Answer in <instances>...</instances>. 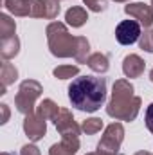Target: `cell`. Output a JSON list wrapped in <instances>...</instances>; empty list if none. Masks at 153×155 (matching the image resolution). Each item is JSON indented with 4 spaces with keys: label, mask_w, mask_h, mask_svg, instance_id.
<instances>
[{
    "label": "cell",
    "mask_w": 153,
    "mask_h": 155,
    "mask_svg": "<svg viewBox=\"0 0 153 155\" xmlns=\"http://www.w3.org/2000/svg\"><path fill=\"white\" fill-rule=\"evenodd\" d=\"M69 99L81 112H96L106 101V78L79 76L69 85Z\"/></svg>",
    "instance_id": "1"
},
{
    "label": "cell",
    "mask_w": 153,
    "mask_h": 155,
    "mask_svg": "<svg viewBox=\"0 0 153 155\" xmlns=\"http://www.w3.org/2000/svg\"><path fill=\"white\" fill-rule=\"evenodd\" d=\"M135 88L128 79H117L112 87V97L106 105V114L117 121H135L142 99L133 94Z\"/></svg>",
    "instance_id": "2"
},
{
    "label": "cell",
    "mask_w": 153,
    "mask_h": 155,
    "mask_svg": "<svg viewBox=\"0 0 153 155\" xmlns=\"http://www.w3.org/2000/svg\"><path fill=\"white\" fill-rule=\"evenodd\" d=\"M49 51L56 58H76L79 36H72L65 24L61 22H50L45 29Z\"/></svg>",
    "instance_id": "3"
},
{
    "label": "cell",
    "mask_w": 153,
    "mask_h": 155,
    "mask_svg": "<svg viewBox=\"0 0 153 155\" xmlns=\"http://www.w3.org/2000/svg\"><path fill=\"white\" fill-rule=\"evenodd\" d=\"M41 92H43V87H41L40 81H36V79L22 81L20 87H18V92L15 96L16 110L24 116L34 114V105H36V99L41 96Z\"/></svg>",
    "instance_id": "4"
},
{
    "label": "cell",
    "mask_w": 153,
    "mask_h": 155,
    "mask_svg": "<svg viewBox=\"0 0 153 155\" xmlns=\"http://www.w3.org/2000/svg\"><path fill=\"white\" fill-rule=\"evenodd\" d=\"M124 141V126L121 123H112L105 128L101 141L97 143V155H117Z\"/></svg>",
    "instance_id": "5"
},
{
    "label": "cell",
    "mask_w": 153,
    "mask_h": 155,
    "mask_svg": "<svg viewBox=\"0 0 153 155\" xmlns=\"http://www.w3.org/2000/svg\"><path fill=\"white\" fill-rule=\"evenodd\" d=\"M52 123H54L56 130L60 132L61 139H79V134L83 132L69 108H61Z\"/></svg>",
    "instance_id": "6"
},
{
    "label": "cell",
    "mask_w": 153,
    "mask_h": 155,
    "mask_svg": "<svg viewBox=\"0 0 153 155\" xmlns=\"http://www.w3.org/2000/svg\"><path fill=\"white\" fill-rule=\"evenodd\" d=\"M141 24L137 20H122L115 27V40L121 45H132L141 38Z\"/></svg>",
    "instance_id": "7"
},
{
    "label": "cell",
    "mask_w": 153,
    "mask_h": 155,
    "mask_svg": "<svg viewBox=\"0 0 153 155\" xmlns=\"http://www.w3.org/2000/svg\"><path fill=\"white\" fill-rule=\"evenodd\" d=\"M33 18L54 20L60 15V0H29Z\"/></svg>",
    "instance_id": "8"
},
{
    "label": "cell",
    "mask_w": 153,
    "mask_h": 155,
    "mask_svg": "<svg viewBox=\"0 0 153 155\" xmlns=\"http://www.w3.org/2000/svg\"><path fill=\"white\" fill-rule=\"evenodd\" d=\"M24 132L29 137V141L38 143L47 134V121L43 117H40L38 114H29L24 119Z\"/></svg>",
    "instance_id": "9"
},
{
    "label": "cell",
    "mask_w": 153,
    "mask_h": 155,
    "mask_svg": "<svg viewBox=\"0 0 153 155\" xmlns=\"http://www.w3.org/2000/svg\"><path fill=\"white\" fill-rule=\"evenodd\" d=\"M124 13L128 16H132L133 20H137L144 27L153 25V7L144 4V2H133V4L124 5Z\"/></svg>",
    "instance_id": "10"
},
{
    "label": "cell",
    "mask_w": 153,
    "mask_h": 155,
    "mask_svg": "<svg viewBox=\"0 0 153 155\" xmlns=\"http://www.w3.org/2000/svg\"><path fill=\"white\" fill-rule=\"evenodd\" d=\"M146 63L139 54H128L122 60V72L126 78H141L144 74Z\"/></svg>",
    "instance_id": "11"
},
{
    "label": "cell",
    "mask_w": 153,
    "mask_h": 155,
    "mask_svg": "<svg viewBox=\"0 0 153 155\" xmlns=\"http://www.w3.org/2000/svg\"><path fill=\"white\" fill-rule=\"evenodd\" d=\"M79 150V139H61L49 148V155H76Z\"/></svg>",
    "instance_id": "12"
},
{
    "label": "cell",
    "mask_w": 153,
    "mask_h": 155,
    "mask_svg": "<svg viewBox=\"0 0 153 155\" xmlns=\"http://www.w3.org/2000/svg\"><path fill=\"white\" fill-rule=\"evenodd\" d=\"M16 79H18V69H16L13 63L4 61V63H2V69H0V83H2L0 94H5V88H7L9 85H13Z\"/></svg>",
    "instance_id": "13"
},
{
    "label": "cell",
    "mask_w": 153,
    "mask_h": 155,
    "mask_svg": "<svg viewBox=\"0 0 153 155\" xmlns=\"http://www.w3.org/2000/svg\"><path fill=\"white\" fill-rule=\"evenodd\" d=\"M20 52V40L18 36H9V38H2L0 41V56L2 60H11Z\"/></svg>",
    "instance_id": "14"
},
{
    "label": "cell",
    "mask_w": 153,
    "mask_h": 155,
    "mask_svg": "<svg viewBox=\"0 0 153 155\" xmlns=\"http://www.w3.org/2000/svg\"><path fill=\"white\" fill-rule=\"evenodd\" d=\"M86 65H88L90 71H94V72H97V74H105V72L110 69V60H108V56L103 54V52H94V54L88 56Z\"/></svg>",
    "instance_id": "15"
},
{
    "label": "cell",
    "mask_w": 153,
    "mask_h": 155,
    "mask_svg": "<svg viewBox=\"0 0 153 155\" xmlns=\"http://www.w3.org/2000/svg\"><path fill=\"white\" fill-rule=\"evenodd\" d=\"M65 20H67V24H69L70 27H81V25H85L86 20H88L86 9L81 7V5H74V7H70V9L65 13Z\"/></svg>",
    "instance_id": "16"
},
{
    "label": "cell",
    "mask_w": 153,
    "mask_h": 155,
    "mask_svg": "<svg viewBox=\"0 0 153 155\" xmlns=\"http://www.w3.org/2000/svg\"><path fill=\"white\" fill-rule=\"evenodd\" d=\"M4 5L15 16H29L31 15V4H29V0H4Z\"/></svg>",
    "instance_id": "17"
},
{
    "label": "cell",
    "mask_w": 153,
    "mask_h": 155,
    "mask_svg": "<svg viewBox=\"0 0 153 155\" xmlns=\"http://www.w3.org/2000/svg\"><path fill=\"white\" fill-rule=\"evenodd\" d=\"M60 110H61V108H60L52 99H43V101L38 105L36 114H38L40 117H43L45 121H54L56 116L60 114Z\"/></svg>",
    "instance_id": "18"
},
{
    "label": "cell",
    "mask_w": 153,
    "mask_h": 155,
    "mask_svg": "<svg viewBox=\"0 0 153 155\" xmlns=\"http://www.w3.org/2000/svg\"><path fill=\"white\" fill-rule=\"evenodd\" d=\"M15 33H16V24H15V20H13L9 15L2 13V15H0V38L15 36Z\"/></svg>",
    "instance_id": "19"
},
{
    "label": "cell",
    "mask_w": 153,
    "mask_h": 155,
    "mask_svg": "<svg viewBox=\"0 0 153 155\" xmlns=\"http://www.w3.org/2000/svg\"><path fill=\"white\" fill-rule=\"evenodd\" d=\"M52 74L58 79H70L79 74V67L77 65H60L52 71Z\"/></svg>",
    "instance_id": "20"
},
{
    "label": "cell",
    "mask_w": 153,
    "mask_h": 155,
    "mask_svg": "<svg viewBox=\"0 0 153 155\" xmlns=\"http://www.w3.org/2000/svg\"><path fill=\"white\" fill-rule=\"evenodd\" d=\"M101 128H103V121H101L99 117H88V119H85L83 124H81V130H83L86 135H96V134L101 132Z\"/></svg>",
    "instance_id": "21"
},
{
    "label": "cell",
    "mask_w": 153,
    "mask_h": 155,
    "mask_svg": "<svg viewBox=\"0 0 153 155\" xmlns=\"http://www.w3.org/2000/svg\"><path fill=\"white\" fill-rule=\"evenodd\" d=\"M139 47L146 52H153V29H146L141 38H139Z\"/></svg>",
    "instance_id": "22"
},
{
    "label": "cell",
    "mask_w": 153,
    "mask_h": 155,
    "mask_svg": "<svg viewBox=\"0 0 153 155\" xmlns=\"http://www.w3.org/2000/svg\"><path fill=\"white\" fill-rule=\"evenodd\" d=\"M83 2H85L86 9H90L94 13H103L108 7V2L106 0H83Z\"/></svg>",
    "instance_id": "23"
},
{
    "label": "cell",
    "mask_w": 153,
    "mask_h": 155,
    "mask_svg": "<svg viewBox=\"0 0 153 155\" xmlns=\"http://www.w3.org/2000/svg\"><path fill=\"white\" fill-rule=\"evenodd\" d=\"M144 121H146V128L150 130V134L153 135V103L146 108V116H144Z\"/></svg>",
    "instance_id": "24"
},
{
    "label": "cell",
    "mask_w": 153,
    "mask_h": 155,
    "mask_svg": "<svg viewBox=\"0 0 153 155\" xmlns=\"http://www.w3.org/2000/svg\"><path fill=\"white\" fill-rule=\"evenodd\" d=\"M20 155H41V153H40V148L36 144H25L20 150Z\"/></svg>",
    "instance_id": "25"
},
{
    "label": "cell",
    "mask_w": 153,
    "mask_h": 155,
    "mask_svg": "<svg viewBox=\"0 0 153 155\" xmlns=\"http://www.w3.org/2000/svg\"><path fill=\"white\" fill-rule=\"evenodd\" d=\"M0 108H2V121H0V123H2V124H5V123H7V119H9V108H7V105H5V103H2V105H0Z\"/></svg>",
    "instance_id": "26"
},
{
    "label": "cell",
    "mask_w": 153,
    "mask_h": 155,
    "mask_svg": "<svg viewBox=\"0 0 153 155\" xmlns=\"http://www.w3.org/2000/svg\"><path fill=\"white\" fill-rule=\"evenodd\" d=\"M133 155H153V153H150V152H144V150H141V152H137V153H133Z\"/></svg>",
    "instance_id": "27"
},
{
    "label": "cell",
    "mask_w": 153,
    "mask_h": 155,
    "mask_svg": "<svg viewBox=\"0 0 153 155\" xmlns=\"http://www.w3.org/2000/svg\"><path fill=\"white\" fill-rule=\"evenodd\" d=\"M150 81H151V83H153V69H151V71H150Z\"/></svg>",
    "instance_id": "28"
},
{
    "label": "cell",
    "mask_w": 153,
    "mask_h": 155,
    "mask_svg": "<svg viewBox=\"0 0 153 155\" xmlns=\"http://www.w3.org/2000/svg\"><path fill=\"white\" fill-rule=\"evenodd\" d=\"M2 155H13V153H9V152H2Z\"/></svg>",
    "instance_id": "29"
},
{
    "label": "cell",
    "mask_w": 153,
    "mask_h": 155,
    "mask_svg": "<svg viewBox=\"0 0 153 155\" xmlns=\"http://www.w3.org/2000/svg\"><path fill=\"white\" fill-rule=\"evenodd\" d=\"M114 2H130V0H114Z\"/></svg>",
    "instance_id": "30"
},
{
    "label": "cell",
    "mask_w": 153,
    "mask_h": 155,
    "mask_svg": "<svg viewBox=\"0 0 153 155\" xmlns=\"http://www.w3.org/2000/svg\"><path fill=\"white\" fill-rule=\"evenodd\" d=\"M86 155H97V153H86Z\"/></svg>",
    "instance_id": "31"
},
{
    "label": "cell",
    "mask_w": 153,
    "mask_h": 155,
    "mask_svg": "<svg viewBox=\"0 0 153 155\" xmlns=\"http://www.w3.org/2000/svg\"><path fill=\"white\" fill-rule=\"evenodd\" d=\"M151 7H153V0H151Z\"/></svg>",
    "instance_id": "32"
}]
</instances>
